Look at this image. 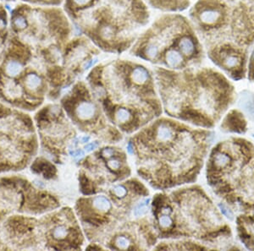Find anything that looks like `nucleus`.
Masks as SVG:
<instances>
[{
    "instance_id": "obj_1",
    "label": "nucleus",
    "mask_w": 254,
    "mask_h": 251,
    "mask_svg": "<svg viewBox=\"0 0 254 251\" xmlns=\"http://www.w3.org/2000/svg\"><path fill=\"white\" fill-rule=\"evenodd\" d=\"M61 7L75 33L109 54L128 52L150 23L144 0H64Z\"/></svg>"
},
{
    "instance_id": "obj_2",
    "label": "nucleus",
    "mask_w": 254,
    "mask_h": 251,
    "mask_svg": "<svg viewBox=\"0 0 254 251\" xmlns=\"http://www.w3.org/2000/svg\"><path fill=\"white\" fill-rule=\"evenodd\" d=\"M157 89L174 116L201 127H214L233 101L231 91L216 73L155 67Z\"/></svg>"
},
{
    "instance_id": "obj_3",
    "label": "nucleus",
    "mask_w": 254,
    "mask_h": 251,
    "mask_svg": "<svg viewBox=\"0 0 254 251\" xmlns=\"http://www.w3.org/2000/svg\"><path fill=\"white\" fill-rule=\"evenodd\" d=\"M190 22L177 13H164L139 35L130 56L171 70L199 63L202 47Z\"/></svg>"
},
{
    "instance_id": "obj_4",
    "label": "nucleus",
    "mask_w": 254,
    "mask_h": 251,
    "mask_svg": "<svg viewBox=\"0 0 254 251\" xmlns=\"http://www.w3.org/2000/svg\"><path fill=\"white\" fill-rule=\"evenodd\" d=\"M87 84L105 107L115 102L128 108H145L156 107L159 101L154 74L136 60L116 58L98 63L90 70Z\"/></svg>"
},
{
    "instance_id": "obj_5",
    "label": "nucleus",
    "mask_w": 254,
    "mask_h": 251,
    "mask_svg": "<svg viewBox=\"0 0 254 251\" xmlns=\"http://www.w3.org/2000/svg\"><path fill=\"white\" fill-rule=\"evenodd\" d=\"M207 178L217 195L244 213L254 212V145L231 138L217 145L208 159Z\"/></svg>"
},
{
    "instance_id": "obj_6",
    "label": "nucleus",
    "mask_w": 254,
    "mask_h": 251,
    "mask_svg": "<svg viewBox=\"0 0 254 251\" xmlns=\"http://www.w3.org/2000/svg\"><path fill=\"white\" fill-rule=\"evenodd\" d=\"M91 93L90 88L85 84L83 91V99L79 102L75 113L81 121H89L95 118L98 112V107L95 102L91 100Z\"/></svg>"
},
{
    "instance_id": "obj_7",
    "label": "nucleus",
    "mask_w": 254,
    "mask_h": 251,
    "mask_svg": "<svg viewBox=\"0 0 254 251\" xmlns=\"http://www.w3.org/2000/svg\"><path fill=\"white\" fill-rule=\"evenodd\" d=\"M149 8L162 13H177L187 9L190 0H144Z\"/></svg>"
},
{
    "instance_id": "obj_8",
    "label": "nucleus",
    "mask_w": 254,
    "mask_h": 251,
    "mask_svg": "<svg viewBox=\"0 0 254 251\" xmlns=\"http://www.w3.org/2000/svg\"><path fill=\"white\" fill-rule=\"evenodd\" d=\"M221 128L225 132L237 134H245L248 130L245 118L238 110H232L227 114L221 124Z\"/></svg>"
},
{
    "instance_id": "obj_9",
    "label": "nucleus",
    "mask_w": 254,
    "mask_h": 251,
    "mask_svg": "<svg viewBox=\"0 0 254 251\" xmlns=\"http://www.w3.org/2000/svg\"><path fill=\"white\" fill-rule=\"evenodd\" d=\"M9 37V11L0 2V62L3 58Z\"/></svg>"
},
{
    "instance_id": "obj_10",
    "label": "nucleus",
    "mask_w": 254,
    "mask_h": 251,
    "mask_svg": "<svg viewBox=\"0 0 254 251\" xmlns=\"http://www.w3.org/2000/svg\"><path fill=\"white\" fill-rule=\"evenodd\" d=\"M91 203H92L93 211L97 214H106L110 212V210L112 209L111 202L107 197L104 196L93 197Z\"/></svg>"
},
{
    "instance_id": "obj_11",
    "label": "nucleus",
    "mask_w": 254,
    "mask_h": 251,
    "mask_svg": "<svg viewBox=\"0 0 254 251\" xmlns=\"http://www.w3.org/2000/svg\"><path fill=\"white\" fill-rule=\"evenodd\" d=\"M19 1L22 3H29L32 5L61 7L64 0H19Z\"/></svg>"
},
{
    "instance_id": "obj_12",
    "label": "nucleus",
    "mask_w": 254,
    "mask_h": 251,
    "mask_svg": "<svg viewBox=\"0 0 254 251\" xmlns=\"http://www.w3.org/2000/svg\"><path fill=\"white\" fill-rule=\"evenodd\" d=\"M158 223L161 230L168 231V230H171V228L174 226L173 218L171 215L161 214L158 217Z\"/></svg>"
},
{
    "instance_id": "obj_13",
    "label": "nucleus",
    "mask_w": 254,
    "mask_h": 251,
    "mask_svg": "<svg viewBox=\"0 0 254 251\" xmlns=\"http://www.w3.org/2000/svg\"><path fill=\"white\" fill-rule=\"evenodd\" d=\"M149 203V199H145L143 201L138 203V205H136L134 208V216L136 217H142L147 212V205Z\"/></svg>"
},
{
    "instance_id": "obj_14",
    "label": "nucleus",
    "mask_w": 254,
    "mask_h": 251,
    "mask_svg": "<svg viewBox=\"0 0 254 251\" xmlns=\"http://www.w3.org/2000/svg\"><path fill=\"white\" fill-rule=\"evenodd\" d=\"M114 245L118 250H128L130 249V242L126 236H117L114 240Z\"/></svg>"
},
{
    "instance_id": "obj_15",
    "label": "nucleus",
    "mask_w": 254,
    "mask_h": 251,
    "mask_svg": "<svg viewBox=\"0 0 254 251\" xmlns=\"http://www.w3.org/2000/svg\"><path fill=\"white\" fill-rule=\"evenodd\" d=\"M53 237L55 240H63L68 234V230L64 226L61 225L56 227L52 233Z\"/></svg>"
},
{
    "instance_id": "obj_16",
    "label": "nucleus",
    "mask_w": 254,
    "mask_h": 251,
    "mask_svg": "<svg viewBox=\"0 0 254 251\" xmlns=\"http://www.w3.org/2000/svg\"><path fill=\"white\" fill-rule=\"evenodd\" d=\"M106 165L110 170L113 171V172H117L122 167V162L119 159L115 158L113 156L111 158L108 159Z\"/></svg>"
},
{
    "instance_id": "obj_17",
    "label": "nucleus",
    "mask_w": 254,
    "mask_h": 251,
    "mask_svg": "<svg viewBox=\"0 0 254 251\" xmlns=\"http://www.w3.org/2000/svg\"><path fill=\"white\" fill-rule=\"evenodd\" d=\"M113 194L115 197L120 199L124 198L125 197H127V189L125 187L124 185H116L113 188Z\"/></svg>"
},
{
    "instance_id": "obj_18",
    "label": "nucleus",
    "mask_w": 254,
    "mask_h": 251,
    "mask_svg": "<svg viewBox=\"0 0 254 251\" xmlns=\"http://www.w3.org/2000/svg\"><path fill=\"white\" fill-rule=\"evenodd\" d=\"M219 207H220V211H221V212H222L223 215H224L225 217H227V218H229L230 220L234 219L232 211H231V210H230L226 205H224L223 203H220V204H219Z\"/></svg>"
},
{
    "instance_id": "obj_19",
    "label": "nucleus",
    "mask_w": 254,
    "mask_h": 251,
    "mask_svg": "<svg viewBox=\"0 0 254 251\" xmlns=\"http://www.w3.org/2000/svg\"><path fill=\"white\" fill-rule=\"evenodd\" d=\"M115 150L113 148H104L101 151V155L103 157L106 159H110L115 155Z\"/></svg>"
},
{
    "instance_id": "obj_20",
    "label": "nucleus",
    "mask_w": 254,
    "mask_h": 251,
    "mask_svg": "<svg viewBox=\"0 0 254 251\" xmlns=\"http://www.w3.org/2000/svg\"><path fill=\"white\" fill-rule=\"evenodd\" d=\"M98 142H92V143H90V144H87L86 147H85V149L87 151H92L95 150L98 148Z\"/></svg>"
},
{
    "instance_id": "obj_21",
    "label": "nucleus",
    "mask_w": 254,
    "mask_h": 251,
    "mask_svg": "<svg viewBox=\"0 0 254 251\" xmlns=\"http://www.w3.org/2000/svg\"><path fill=\"white\" fill-rule=\"evenodd\" d=\"M69 154L71 155V156H74V157H79V156H82L85 155V152H84L82 150H77V151H69Z\"/></svg>"
},
{
    "instance_id": "obj_22",
    "label": "nucleus",
    "mask_w": 254,
    "mask_h": 251,
    "mask_svg": "<svg viewBox=\"0 0 254 251\" xmlns=\"http://www.w3.org/2000/svg\"><path fill=\"white\" fill-rule=\"evenodd\" d=\"M19 0H0L1 3L7 4V3H16Z\"/></svg>"
},
{
    "instance_id": "obj_23",
    "label": "nucleus",
    "mask_w": 254,
    "mask_h": 251,
    "mask_svg": "<svg viewBox=\"0 0 254 251\" xmlns=\"http://www.w3.org/2000/svg\"><path fill=\"white\" fill-rule=\"evenodd\" d=\"M89 136H84V137H82V139H81V142H82V143H87V142H89Z\"/></svg>"
},
{
    "instance_id": "obj_24",
    "label": "nucleus",
    "mask_w": 254,
    "mask_h": 251,
    "mask_svg": "<svg viewBox=\"0 0 254 251\" xmlns=\"http://www.w3.org/2000/svg\"><path fill=\"white\" fill-rule=\"evenodd\" d=\"M253 136H254V135H253Z\"/></svg>"
},
{
    "instance_id": "obj_25",
    "label": "nucleus",
    "mask_w": 254,
    "mask_h": 251,
    "mask_svg": "<svg viewBox=\"0 0 254 251\" xmlns=\"http://www.w3.org/2000/svg\"></svg>"
}]
</instances>
